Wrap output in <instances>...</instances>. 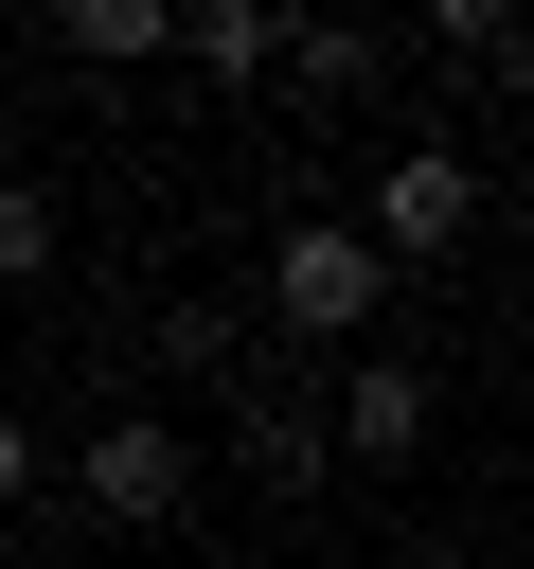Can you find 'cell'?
Segmentation results:
<instances>
[{
  "label": "cell",
  "mask_w": 534,
  "mask_h": 569,
  "mask_svg": "<svg viewBox=\"0 0 534 569\" xmlns=\"http://www.w3.org/2000/svg\"><path fill=\"white\" fill-rule=\"evenodd\" d=\"M463 231H481V160H463V142H392V178H374V231H356V249H374V267H445Z\"/></svg>",
  "instance_id": "obj_1"
},
{
  "label": "cell",
  "mask_w": 534,
  "mask_h": 569,
  "mask_svg": "<svg viewBox=\"0 0 534 569\" xmlns=\"http://www.w3.org/2000/svg\"><path fill=\"white\" fill-rule=\"evenodd\" d=\"M374 302H392V267H374L338 213H285V249H267V320H285V338H356Z\"/></svg>",
  "instance_id": "obj_2"
},
{
  "label": "cell",
  "mask_w": 534,
  "mask_h": 569,
  "mask_svg": "<svg viewBox=\"0 0 534 569\" xmlns=\"http://www.w3.org/2000/svg\"><path fill=\"white\" fill-rule=\"evenodd\" d=\"M71 480H89V516H178V498H196V445H178L160 409H125V427L71 445Z\"/></svg>",
  "instance_id": "obj_3"
},
{
  "label": "cell",
  "mask_w": 534,
  "mask_h": 569,
  "mask_svg": "<svg viewBox=\"0 0 534 569\" xmlns=\"http://www.w3.org/2000/svg\"><path fill=\"white\" fill-rule=\"evenodd\" d=\"M320 462H427V373L409 356H356L338 409H320Z\"/></svg>",
  "instance_id": "obj_4"
},
{
  "label": "cell",
  "mask_w": 534,
  "mask_h": 569,
  "mask_svg": "<svg viewBox=\"0 0 534 569\" xmlns=\"http://www.w3.org/2000/svg\"><path fill=\"white\" fill-rule=\"evenodd\" d=\"M71 53L89 71H142V53H178V0H71Z\"/></svg>",
  "instance_id": "obj_5"
},
{
  "label": "cell",
  "mask_w": 534,
  "mask_h": 569,
  "mask_svg": "<svg viewBox=\"0 0 534 569\" xmlns=\"http://www.w3.org/2000/svg\"><path fill=\"white\" fill-rule=\"evenodd\" d=\"M178 53H196V71H285V18H267V0H196Z\"/></svg>",
  "instance_id": "obj_6"
},
{
  "label": "cell",
  "mask_w": 534,
  "mask_h": 569,
  "mask_svg": "<svg viewBox=\"0 0 534 569\" xmlns=\"http://www.w3.org/2000/svg\"><path fill=\"white\" fill-rule=\"evenodd\" d=\"M285 71H303V89H374L392 36H356V18H285Z\"/></svg>",
  "instance_id": "obj_7"
},
{
  "label": "cell",
  "mask_w": 534,
  "mask_h": 569,
  "mask_svg": "<svg viewBox=\"0 0 534 569\" xmlns=\"http://www.w3.org/2000/svg\"><path fill=\"white\" fill-rule=\"evenodd\" d=\"M53 249H71V231H53V196H36V178H0V284H53Z\"/></svg>",
  "instance_id": "obj_8"
},
{
  "label": "cell",
  "mask_w": 534,
  "mask_h": 569,
  "mask_svg": "<svg viewBox=\"0 0 534 569\" xmlns=\"http://www.w3.org/2000/svg\"><path fill=\"white\" fill-rule=\"evenodd\" d=\"M18 498H36V427L0 409V516H18Z\"/></svg>",
  "instance_id": "obj_9"
}]
</instances>
